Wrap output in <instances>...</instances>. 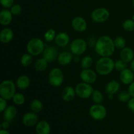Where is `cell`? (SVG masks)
Wrapping results in <instances>:
<instances>
[{"mask_svg":"<svg viewBox=\"0 0 134 134\" xmlns=\"http://www.w3.org/2000/svg\"><path fill=\"white\" fill-rule=\"evenodd\" d=\"M73 60V54L71 52L64 51L59 54L58 57V62L61 65H68L71 63Z\"/></svg>","mask_w":134,"mask_h":134,"instance_id":"obj_15","label":"cell"},{"mask_svg":"<svg viewBox=\"0 0 134 134\" xmlns=\"http://www.w3.org/2000/svg\"><path fill=\"white\" fill-rule=\"evenodd\" d=\"M64 80V73L60 68H55L51 69L48 74V82L51 86L58 87L63 84Z\"/></svg>","mask_w":134,"mask_h":134,"instance_id":"obj_5","label":"cell"},{"mask_svg":"<svg viewBox=\"0 0 134 134\" xmlns=\"http://www.w3.org/2000/svg\"><path fill=\"white\" fill-rule=\"evenodd\" d=\"M9 126H10L9 122L7 121V120H5L4 122H3L2 124H1V128H2V129L7 130L9 128Z\"/></svg>","mask_w":134,"mask_h":134,"instance_id":"obj_41","label":"cell"},{"mask_svg":"<svg viewBox=\"0 0 134 134\" xmlns=\"http://www.w3.org/2000/svg\"><path fill=\"white\" fill-rule=\"evenodd\" d=\"M48 66V62L43 58H41L35 62V69L39 72H43L46 70Z\"/></svg>","mask_w":134,"mask_h":134,"instance_id":"obj_26","label":"cell"},{"mask_svg":"<svg viewBox=\"0 0 134 134\" xmlns=\"http://www.w3.org/2000/svg\"><path fill=\"white\" fill-rule=\"evenodd\" d=\"M26 50L33 56H39L43 54L44 50V42L39 38H34L28 41L26 45Z\"/></svg>","mask_w":134,"mask_h":134,"instance_id":"obj_4","label":"cell"},{"mask_svg":"<svg viewBox=\"0 0 134 134\" xmlns=\"http://www.w3.org/2000/svg\"><path fill=\"white\" fill-rule=\"evenodd\" d=\"M56 36V33L54 29H49L45 32L44 35V40L47 42H51L54 40Z\"/></svg>","mask_w":134,"mask_h":134,"instance_id":"obj_33","label":"cell"},{"mask_svg":"<svg viewBox=\"0 0 134 134\" xmlns=\"http://www.w3.org/2000/svg\"><path fill=\"white\" fill-rule=\"evenodd\" d=\"M37 134H51V126L46 120L39 121L35 126Z\"/></svg>","mask_w":134,"mask_h":134,"instance_id":"obj_19","label":"cell"},{"mask_svg":"<svg viewBox=\"0 0 134 134\" xmlns=\"http://www.w3.org/2000/svg\"><path fill=\"white\" fill-rule=\"evenodd\" d=\"M0 134H10V133L9 131L7 130L1 129V130H0Z\"/></svg>","mask_w":134,"mask_h":134,"instance_id":"obj_42","label":"cell"},{"mask_svg":"<svg viewBox=\"0 0 134 134\" xmlns=\"http://www.w3.org/2000/svg\"><path fill=\"white\" fill-rule=\"evenodd\" d=\"M13 101L16 105H22L25 103L26 98L22 93H16L13 96Z\"/></svg>","mask_w":134,"mask_h":134,"instance_id":"obj_30","label":"cell"},{"mask_svg":"<svg viewBox=\"0 0 134 134\" xmlns=\"http://www.w3.org/2000/svg\"><path fill=\"white\" fill-rule=\"evenodd\" d=\"M91 97L93 102L94 103H97V104H101L102 103H103V100H104L103 94H102V92L98 90H94Z\"/></svg>","mask_w":134,"mask_h":134,"instance_id":"obj_27","label":"cell"},{"mask_svg":"<svg viewBox=\"0 0 134 134\" xmlns=\"http://www.w3.org/2000/svg\"><path fill=\"white\" fill-rule=\"evenodd\" d=\"M132 98L130 92L126 90H123L121 91L119 94L118 96V98H119V100L120 102H122V103H126V102H128V101L130 99V98Z\"/></svg>","mask_w":134,"mask_h":134,"instance_id":"obj_32","label":"cell"},{"mask_svg":"<svg viewBox=\"0 0 134 134\" xmlns=\"http://www.w3.org/2000/svg\"><path fill=\"white\" fill-rule=\"evenodd\" d=\"M132 19H133V20H134V16H133V18H132Z\"/></svg>","mask_w":134,"mask_h":134,"instance_id":"obj_45","label":"cell"},{"mask_svg":"<svg viewBox=\"0 0 134 134\" xmlns=\"http://www.w3.org/2000/svg\"><path fill=\"white\" fill-rule=\"evenodd\" d=\"M8 106L7 100L1 97V98H0V112L3 113V111H5V109Z\"/></svg>","mask_w":134,"mask_h":134,"instance_id":"obj_38","label":"cell"},{"mask_svg":"<svg viewBox=\"0 0 134 134\" xmlns=\"http://www.w3.org/2000/svg\"><path fill=\"white\" fill-rule=\"evenodd\" d=\"M69 41H70V37L69 35L65 32H60L56 34L54 39L56 44L60 47H66L69 44Z\"/></svg>","mask_w":134,"mask_h":134,"instance_id":"obj_16","label":"cell"},{"mask_svg":"<svg viewBox=\"0 0 134 134\" xmlns=\"http://www.w3.org/2000/svg\"><path fill=\"white\" fill-rule=\"evenodd\" d=\"M43 104L39 99H35L30 103V109L35 113H39L43 110Z\"/></svg>","mask_w":134,"mask_h":134,"instance_id":"obj_25","label":"cell"},{"mask_svg":"<svg viewBox=\"0 0 134 134\" xmlns=\"http://www.w3.org/2000/svg\"><path fill=\"white\" fill-rule=\"evenodd\" d=\"M76 95L75 89L71 86H65L62 92V98L65 102H70L74 99Z\"/></svg>","mask_w":134,"mask_h":134,"instance_id":"obj_17","label":"cell"},{"mask_svg":"<svg viewBox=\"0 0 134 134\" xmlns=\"http://www.w3.org/2000/svg\"><path fill=\"white\" fill-rule=\"evenodd\" d=\"M114 43H115V47L119 49H122L124 47H126V42L125 39L122 37H117L114 39Z\"/></svg>","mask_w":134,"mask_h":134,"instance_id":"obj_35","label":"cell"},{"mask_svg":"<svg viewBox=\"0 0 134 134\" xmlns=\"http://www.w3.org/2000/svg\"><path fill=\"white\" fill-rule=\"evenodd\" d=\"M58 50L54 46H49L44 48L43 52V58L45 59L48 63H51L57 60L58 57Z\"/></svg>","mask_w":134,"mask_h":134,"instance_id":"obj_11","label":"cell"},{"mask_svg":"<svg viewBox=\"0 0 134 134\" xmlns=\"http://www.w3.org/2000/svg\"><path fill=\"white\" fill-rule=\"evenodd\" d=\"M128 107L130 111L134 112V98L132 97L128 102Z\"/></svg>","mask_w":134,"mask_h":134,"instance_id":"obj_39","label":"cell"},{"mask_svg":"<svg viewBox=\"0 0 134 134\" xmlns=\"http://www.w3.org/2000/svg\"><path fill=\"white\" fill-rule=\"evenodd\" d=\"M130 69L134 72V58L130 62Z\"/></svg>","mask_w":134,"mask_h":134,"instance_id":"obj_43","label":"cell"},{"mask_svg":"<svg viewBox=\"0 0 134 134\" xmlns=\"http://www.w3.org/2000/svg\"><path fill=\"white\" fill-rule=\"evenodd\" d=\"M22 122L24 125L27 127H32L36 126L39 122V119L37 113L34 112H29L25 114L22 117Z\"/></svg>","mask_w":134,"mask_h":134,"instance_id":"obj_13","label":"cell"},{"mask_svg":"<svg viewBox=\"0 0 134 134\" xmlns=\"http://www.w3.org/2000/svg\"><path fill=\"white\" fill-rule=\"evenodd\" d=\"M16 94V85L10 80H5L0 85V96L6 100L13 99Z\"/></svg>","mask_w":134,"mask_h":134,"instance_id":"obj_3","label":"cell"},{"mask_svg":"<svg viewBox=\"0 0 134 134\" xmlns=\"http://www.w3.org/2000/svg\"><path fill=\"white\" fill-rule=\"evenodd\" d=\"M122 27L125 31L128 32L134 31V20L128 18L124 20L122 24Z\"/></svg>","mask_w":134,"mask_h":134,"instance_id":"obj_31","label":"cell"},{"mask_svg":"<svg viewBox=\"0 0 134 134\" xmlns=\"http://www.w3.org/2000/svg\"><path fill=\"white\" fill-rule=\"evenodd\" d=\"M127 67H128V63L124 62L122 59H119L115 62V69L116 71L121 72L124 69L128 68Z\"/></svg>","mask_w":134,"mask_h":134,"instance_id":"obj_34","label":"cell"},{"mask_svg":"<svg viewBox=\"0 0 134 134\" xmlns=\"http://www.w3.org/2000/svg\"><path fill=\"white\" fill-rule=\"evenodd\" d=\"M114 40L107 35H102L97 39L95 44V51L102 57H110L115 51Z\"/></svg>","mask_w":134,"mask_h":134,"instance_id":"obj_1","label":"cell"},{"mask_svg":"<svg viewBox=\"0 0 134 134\" xmlns=\"http://www.w3.org/2000/svg\"><path fill=\"white\" fill-rule=\"evenodd\" d=\"M89 114L93 119L96 120H102L106 117L107 114L105 107L102 104L92 105L89 109Z\"/></svg>","mask_w":134,"mask_h":134,"instance_id":"obj_7","label":"cell"},{"mask_svg":"<svg viewBox=\"0 0 134 134\" xmlns=\"http://www.w3.org/2000/svg\"><path fill=\"white\" fill-rule=\"evenodd\" d=\"M120 80L124 85H130L134 81V72L128 68L124 69L120 73Z\"/></svg>","mask_w":134,"mask_h":134,"instance_id":"obj_14","label":"cell"},{"mask_svg":"<svg viewBox=\"0 0 134 134\" xmlns=\"http://www.w3.org/2000/svg\"><path fill=\"white\" fill-rule=\"evenodd\" d=\"M32 55L29 54L27 52V54H24L22 55V56L20 58V64H22L23 66L27 67L29 66L33 62V58Z\"/></svg>","mask_w":134,"mask_h":134,"instance_id":"obj_29","label":"cell"},{"mask_svg":"<svg viewBox=\"0 0 134 134\" xmlns=\"http://www.w3.org/2000/svg\"><path fill=\"white\" fill-rule=\"evenodd\" d=\"M132 4H133V7H134V0H132Z\"/></svg>","mask_w":134,"mask_h":134,"instance_id":"obj_44","label":"cell"},{"mask_svg":"<svg viewBox=\"0 0 134 134\" xmlns=\"http://www.w3.org/2000/svg\"><path fill=\"white\" fill-rule=\"evenodd\" d=\"M17 115V109L15 106H8L3 111V119L5 120L10 122L16 117Z\"/></svg>","mask_w":134,"mask_h":134,"instance_id":"obj_22","label":"cell"},{"mask_svg":"<svg viewBox=\"0 0 134 134\" xmlns=\"http://www.w3.org/2000/svg\"><path fill=\"white\" fill-rule=\"evenodd\" d=\"M110 13L108 9L103 7L97 8L91 13V18L96 23H103L109 19Z\"/></svg>","mask_w":134,"mask_h":134,"instance_id":"obj_9","label":"cell"},{"mask_svg":"<svg viewBox=\"0 0 134 134\" xmlns=\"http://www.w3.org/2000/svg\"><path fill=\"white\" fill-rule=\"evenodd\" d=\"M1 6L5 9H10L14 5V0H0Z\"/></svg>","mask_w":134,"mask_h":134,"instance_id":"obj_37","label":"cell"},{"mask_svg":"<svg viewBox=\"0 0 134 134\" xmlns=\"http://www.w3.org/2000/svg\"><path fill=\"white\" fill-rule=\"evenodd\" d=\"M80 77L82 82L91 85L96 81L97 74L92 69H84L81 71Z\"/></svg>","mask_w":134,"mask_h":134,"instance_id":"obj_10","label":"cell"},{"mask_svg":"<svg viewBox=\"0 0 134 134\" xmlns=\"http://www.w3.org/2000/svg\"><path fill=\"white\" fill-rule=\"evenodd\" d=\"M13 14L10 10L5 9L0 12V24L6 26L10 24L13 20Z\"/></svg>","mask_w":134,"mask_h":134,"instance_id":"obj_18","label":"cell"},{"mask_svg":"<svg viewBox=\"0 0 134 134\" xmlns=\"http://www.w3.org/2000/svg\"><path fill=\"white\" fill-rule=\"evenodd\" d=\"M115 69V62L110 57H102L96 64V70L102 76L110 74Z\"/></svg>","mask_w":134,"mask_h":134,"instance_id":"obj_2","label":"cell"},{"mask_svg":"<svg viewBox=\"0 0 134 134\" xmlns=\"http://www.w3.org/2000/svg\"><path fill=\"white\" fill-rule=\"evenodd\" d=\"M22 10V6L19 4H14L13 6L10 7V12L12 13L13 15H18L21 13Z\"/></svg>","mask_w":134,"mask_h":134,"instance_id":"obj_36","label":"cell"},{"mask_svg":"<svg viewBox=\"0 0 134 134\" xmlns=\"http://www.w3.org/2000/svg\"><path fill=\"white\" fill-rule=\"evenodd\" d=\"M120 59L126 63H130L134 58V52L133 49L130 47H124L121 49L120 52Z\"/></svg>","mask_w":134,"mask_h":134,"instance_id":"obj_20","label":"cell"},{"mask_svg":"<svg viewBox=\"0 0 134 134\" xmlns=\"http://www.w3.org/2000/svg\"><path fill=\"white\" fill-rule=\"evenodd\" d=\"M128 92H129L131 96L134 98V81L129 85V87H128Z\"/></svg>","mask_w":134,"mask_h":134,"instance_id":"obj_40","label":"cell"},{"mask_svg":"<svg viewBox=\"0 0 134 134\" xmlns=\"http://www.w3.org/2000/svg\"><path fill=\"white\" fill-rule=\"evenodd\" d=\"M93 64V58L91 56H86L82 58L81 61V66L82 69H90Z\"/></svg>","mask_w":134,"mask_h":134,"instance_id":"obj_28","label":"cell"},{"mask_svg":"<svg viewBox=\"0 0 134 134\" xmlns=\"http://www.w3.org/2000/svg\"><path fill=\"white\" fill-rule=\"evenodd\" d=\"M76 92V95L81 99H88L92 96L94 88L90 84L86 82H81L76 85L75 87Z\"/></svg>","mask_w":134,"mask_h":134,"instance_id":"obj_6","label":"cell"},{"mask_svg":"<svg viewBox=\"0 0 134 134\" xmlns=\"http://www.w3.org/2000/svg\"><path fill=\"white\" fill-rule=\"evenodd\" d=\"M87 43L84 39L77 38L74 39L70 44V51L75 56H81L86 52Z\"/></svg>","mask_w":134,"mask_h":134,"instance_id":"obj_8","label":"cell"},{"mask_svg":"<svg viewBox=\"0 0 134 134\" xmlns=\"http://www.w3.org/2000/svg\"><path fill=\"white\" fill-rule=\"evenodd\" d=\"M120 85L118 81H111L107 84L105 86V92L108 95H113L115 94L119 91Z\"/></svg>","mask_w":134,"mask_h":134,"instance_id":"obj_23","label":"cell"},{"mask_svg":"<svg viewBox=\"0 0 134 134\" xmlns=\"http://www.w3.org/2000/svg\"><path fill=\"white\" fill-rule=\"evenodd\" d=\"M71 26L76 31L84 32L87 28V22L83 17L76 16L72 20Z\"/></svg>","mask_w":134,"mask_h":134,"instance_id":"obj_12","label":"cell"},{"mask_svg":"<svg viewBox=\"0 0 134 134\" xmlns=\"http://www.w3.org/2000/svg\"><path fill=\"white\" fill-rule=\"evenodd\" d=\"M30 82L31 81L28 76L21 75L17 79L16 85V87L20 90H26L30 86Z\"/></svg>","mask_w":134,"mask_h":134,"instance_id":"obj_24","label":"cell"},{"mask_svg":"<svg viewBox=\"0 0 134 134\" xmlns=\"http://www.w3.org/2000/svg\"><path fill=\"white\" fill-rule=\"evenodd\" d=\"M14 37V33L10 28L5 27L0 32V41L2 43H8L12 41Z\"/></svg>","mask_w":134,"mask_h":134,"instance_id":"obj_21","label":"cell"}]
</instances>
